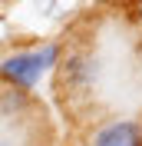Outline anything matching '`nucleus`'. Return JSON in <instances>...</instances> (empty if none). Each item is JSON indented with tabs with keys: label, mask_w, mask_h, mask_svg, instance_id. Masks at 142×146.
<instances>
[{
	"label": "nucleus",
	"mask_w": 142,
	"mask_h": 146,
	"mask_svg": "<svg viewBox=\"0 0 142 146\" xmlns=\"http://www.w3.org/2000/svg\"><path fill=\"white\" fill-rule=\"evenodd\" d=\"M139 17H142V7H139Z\"/></svg>",
	"instance_id": "obj_3"
},
{
	"label": "nucleus",
	"mask_w": 142,
	"mask_h": 146,
	"mask_svg": "<svg viewBox=\"0 0 142 146\" xmlns=\"http://www.w3.org/2000/svg\"><path fill=\"white\" fill-rule=\"evenodd\" d=\"M93 146H142V129L132 119H119V123H109L99 129Z\"/></svg>",
	"instance_id": "obj_2"
},
{
	"label": "nucleus",
	"mask_w": 142,
	"mask_h": 146,
	"mask_svg": "<svg viewBox=\"0 0 142 146\" xmlns=\"http://www.w3.org/2000/svg\"><path fill=\"white\" fill-rule=\"evenodd\" d=\"M53 60H56V46H43V50H33V53H13L0 63V73L13 86H33L40 80V73L46 66H53Z\"/></svg>",
	"instance_id": "obj_1"
}]
</instances>
